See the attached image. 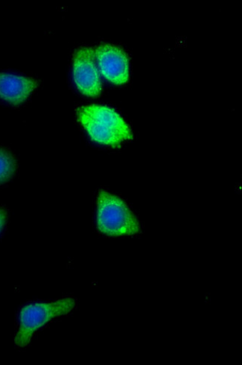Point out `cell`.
<instances>
[{
	"label": "cell",
	"instance_id": "cell-2",
	"mask_svg": "<svg viewBox=\"0 0 242 365\" xmlns=\"http://www.w3.org/2000/svg\"><path fill=\"white\" fill-rule=\"evenodd\" d=\"M96 224L98 230L110 236L133 235L140 230L139 222L120 198L100 190L97 199Z\"/></svg>",
	"mask_w": 242,
	"mask_h": 365
},
{
	"label": "cell",
	"instance_id": "cell-4",
	"mask_svg": "<svg viewBox=\"0 0 242 365\" xmlns=\"http://www.w3.org/2000/svg\"><path fill=\"white\" fill-rule=\"evenodd\" d=\"M73 76L79 91L88 97H97L102 87L100 74L96 66L95 51L91 47H82L73 57Z\"/></svg>",
	"mask_w": 242,
	"mask_h": 365
},
{
	"label": "cell",
	"instance_id": "cell-5",
	"mask_svg": "<svg viewBox=\"0 0 242 365\" xmlns=\"http://www.w3.org/2000/svg\"><path fill=\"white\" fill-rule=\"evenodd\" d=\"M95 56L102 76L112 84H125L129 78V61L120 47L102 44L96 47Z\"/></svg>",
	"mask_w": 242,
	"mask_h": 365
},
{
	"label": "cell",
	"instance_id": "cell-3",
	"mask_svg": "<svg viewBox=\"0 0 242 365\" xmlns=\"http://www.w3.org/2000/svg\"><path fill=\"white\" fill-rule=\"evenodd\" d=\"M75 300L63 298L52 303H31L24 306L19 316V327L15 344L25 347L35 333L56 317L65 315L73 310Z\"/></svg>",
	"mask_w": 242,
	"mask_h": 365
},
{
	"label": "cell",
	"instance_id": "cell-1",
	"mask_svg": "<svg viewBox=\"0 0 242 365\" xmlns=\"http://www.w3.org/2000/svg\"><path fill=\"white\" fill-rule=\"evenodd\" d=\"M78 120L90 138L99 144L119 148L133 138V133L122 117L107 106L90 105L77 110Z\"/></svg>",
	"mask_w": 242,
	"mask_h": 365
},
{
	"label": "cell",
	"instance_id": "cell-8",
	"mask_svg": "<svg viewBox=\"0 0 242 365\" xmlns=\"http://www.w3.org/2000/svg\"><path fill=\"white\" fill-rule=\"evenodd\" d=\"M7 217V211L5 209L0 208V232H1L6 223Z\"/></svg>",
	"mask_w": 242,
	"mask_h": 365
},
{
	"label": "cell",
	"instance_id": "cell-6",
	"mask_svg": "<svg viewBox=\"0 0 242 365\" xmlns=\"http://www.w3.org/2000/svg\"><path fill=\"white\" fill-rule=\"evenodd\" d=\"M38 86L36 79L9 73H0V99L13 106H19L31 96Z\"/></svg>",
	"mask_w": 242,
	"mask_h": 365
},
{
	"label": "cell",
	"instance_id": "cell-7",
	"mask_svg": "<svg viewBox=\"0 0 242 365\" xmlns=\"http://www.w3.org/2000/svg\"><path fill=\"white\" fill-rule=\"evenodd\" d=\"M17 169V162L9 151L0 148V185L9 182Z\"/></svg>",
	"mask_w": 242,
	"mask_h": 365
}]
</instances>
